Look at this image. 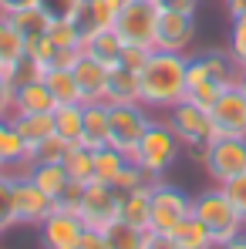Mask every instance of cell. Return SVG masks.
Masks as SVG:
<instances>
[{
  "instance_id": "cell-16",
  "label": "cell",
  "mask_w": 246,
  "mask_h": 249,
  "mask_svg": "<svg viewBox=\"0 0 246 249\" xmlns=\"http://www.w3.org/2000/svg\"><path fill=\"white\" fill-rule=\"evenodd\" d=\"M27 152H31V145L24 142V135L17 131V124L10 122V118H3L0 122V159H3V168L10 175H24L31 168Z\"/></svg>"
},
{
  "instance_id": "cell-51",
  "label": "cell",
  "mask_w": 246,
  "mask_h": 249,
  "mask_svg": "<svg viewBox=\"0 0 246 249\" xmlns=\"http://www.w3.org/2000/svg\"><path fill=\"white\" fill-rule=\"evenodd\" d=\"M0 172H7V168H3V159H0Z\"/></svg>"
},
{
  "instance_id": "cell-37",
  "label": "cell",
  "mask_w": 246,
  "mask_h": 249,
  "mask_svg": "<svg viewBox=\"0 0 246 249\" xmlns=\"http://www.w3.org/2000/svg\"><path fill=\"white\" fill-rule=\"evenodd\" d=\"M51 41L57 44V47H81V31H78V24L75 20H51Z\"/></svg>"
},
{
  "instance_id": "cell-45",
  "label": "cell",
  "mask_w": 246,
  "mask_h": 249,
  "mask_svg": "<svg viewBox=\"0 0 246 249\" xmlns=\"http://www.w3.org/2000/svg\"><path fill=\"white\" fill-rule=\"evenodd\" d=\"M159 10H175V14H196L199 0H155Z\"/></svg>"
},
{
  "instance_id": "cell-44",
  "label": "cell",
  "mask_w": 246,
  "mask_h": 249,
  "mask_svg": "<svg viewBox=\"0 0 246 249\" xmlns=\"http://www.w3.org/2000/svg\"><path fill=\"white\" fill-rule=\"evenodd\" d=\"M75 249H112V246H108V239H105L101 229H84Z\"/></svg>"
},
{
  "instance_id": "cell-9",
  "label": "cell",
  "mask_w": 246,
  "mask_h": 249,
  "mask_svg": "<svg viewBox=\"0 0 246 249\" xmlns=\"http://www.w3.org/2000/svg\"><path fill=\"white\" fill-rule=\"evenodd\" d=\"M54 209V196H47L38 182H31L27 175L14 178V226H41Z\"/></svg>"
},
{
  "instance_id": "cell-34",
  "label": "cell",
  "mask_w": 246,
  "mask_h": 249,
  "mask_svg": "<svg viewBox=\"0 0 246 249\" xmlns=\"http://www.w3.org/2000/svg\"><path fill=\"white\" fill-rule=\"evenodd\" d=\"M162 182V175H155L152 168H145V165H138V162H128V165L122 168V175H118V189L122 192H132V189H155Z\"/></svg>"
},
{
  "instance_id": "cell-18",
  "label": "cell",
  "mask_w": 246,
  "mask_h": 249,
  "mask_svg": "<svg viewBox=\"0 0 246 249\" xmlns=\"http://www.w3.org/2000/svg\"><path fill=\"white\" fill-rule=\"evenodd\" d=\"M54 108H57V101L44 81L14 84V115H51Z\"/></svg>"
},
{
  "instance_id": "cell-20",
  "label": "cell",
  "mask_w": 246,
  "mask_h": 249,
  "mask_svg": "<svg viewBox=\"0 0 246 249\" xmlns=\"http://www.w3.org/2000/svg\"><path fill=\"white\" fill-rule=\"evenodd\" d=\"M81 51L88 57H95L98 64L105 68H118L122 64V54H125V41L118 37L115 27H105V31H95L81 41Z\"/></svg>"
},
{
  "instance_id": "cell-25",
  "label": "cell",
  "mask_w": 246,
  "mask_h": 249,
  "mask_svg": "<svg viewBox=\"0 0 246 249\" xmlns=\"http://www.w3.org/2000/svg\"><path fill=\"white\" fill-rule=\"evenodd\" d=\"M31 182H38L47 196H54L57 199V192L71 182V175H68V168H64V162H38V165H31L27 172H24Z\"/></svg>"
},
{
  "instance_id": "cell-8",
  "label": "cell",
  "mask_w": 246,
  "mask_h": 249,
  "mask_svg": "<svg viewBox=\"0 0 246 249\" xmlns=\"http://www.w3.org/2000/svg\"><path fill=\"white\" fill-rule=\"evenodd\" d=\"M203 168L209 172V178L216 185L236 178L246 172V135H223L209 145L203 159Z\"/></svg>"
},
{
  "instance_id": "cell-19",
  "label": "cell",
  "mask_w": 246,
  "mask_h": 249,
  "mask_svg": "<svg viewBox=\"0 0 246 249\" xmlns=\"http://www.w3.org/2000/svg\"><path fill=\"white\" fill-rule=\"evenodd\" d=\"M108 131H112V105L108 101L84 105V131H81V142L78 145L98 152V148L108 145Z\"/></svg>"
},
{
  "instance_id": "cell-12",
  "label": "cell",
  "mask_w": 246,
  "mask_h": 249,
  "mask_svg": "<svg viewBox=\"0 0 246 249\" xmlns=\"http://www.w3.org/2000/svg\"><path fill=\"white\" fill-rule=\"evenodd\" d=\"M84 229L88 226H84L75 212L54 209L41 226H38V239H41V249H75Z\"/></svg>"
},
{
  "instance_id": "cell-17",
  "label": "cell",
  "mask_w": 246,
  "mask_h": 249,
  "mask_svg": "<svg viewBox=\"0 0 246 249\" xmlns=\"http://www.w3.org/2000/svg\"><path fill=\"white\" fill-rule=\"evenodd\" d=\"M122 7H125V0H84L78 17H75L81 37L95 34V31H105V27H115Z\"/></svg>"
},
{
  "instance_id": "cell-36",
  "label": "cell",
  "mask_w": 246,
  "mask_h": 249,
  "mask_svg": "<svg viewBox=\"0 0 246 249\" xmlns=\"http://www.w3.org/2000/svg\"><path fill=\"white\" fill-rule=\"evenodd\" d=\"M226 88H229V84H226ZM219 94H223V84H212V81H203V84L186 88V101L199 105V108H206V111H212V105L219 101Z\"/></svg>"
},
{
  "instance_id": "cell-52",
  "label": "cell",
  "mask_w": 246,
  "mask_h": 249,
  "mask_svg": "<svg viewBox=\"0 0 246 249\" xmlns=\"http://www.w3.org/2000/svg\"><path fill=\"white\" fill-rule=\"evenodd\" d=\"M0 236H3V232H0Z\"/></svg>"
},
{
  "instance_id": "cell-29",
  "label": "cell",
  "mask_w": 246,
  "mask_h": 249,
  "mask_svg": "<svg viewBox=\"0 0 246 249\" xmlns=\"http://www.w3.org/2000/svg\"><path fill=\"white\" fill-rule=\"evenodd\" d=\"M14 20V27L24 34V41H38L51 31V17L44 14L41 7H27V10H17V14H7Z\"/></svg>"
},
{
  "instance_id": "cell-7",
  "label": "cell",
  "mask_w": 246,
  "mask_h": 249,
  "mask_svg": "<svg viewBox=\"0 0 246 249\" xmlns=\"http://www.w3.org/2000/svg\"><path fill=\"white\" fill-rule=\"evenodd\" d=\"M152 118V108H145L142 101H132V105H112V131H108V145L122 148L125 155H132L142 142V135L149 131Z\"/></svg>"
},
{
  "instance_id": "cell-50",
  "label": "cell",
  "mask_w": 246,
  "mask_h": 249,
  "mask_svg": "<svg viewBox=\"0 0 246 249\" xmlns=\"http://www.w3.org/2000/svg\"><path fill=\"white\" fill-rule=\"evenodd\" d=\"M236 84H240V91H243V94H246V64H243V68H240V74H236Z\"/></svg>"
},
{
  "instance_id": "cell-21",
  "label": "cell",
  "mask_w": 246,
  "mask_h": 249,
  "mask_svg": "<svg viewBox=\"0 0 246 249\" xmlns=\"http://www.w3.org/2000/svg\"><path fill=\"white\" fill-rule=\"evenodd\" d=\"M105 101L108 105H132V101H142V78L138 71L132 68H108V91H105Z\"/></svg>"
},
{
  "instance_id": "cell-38",
  "label": "cell",
  "mask_w": 246,
  "mask_h": 249,
  "mask_svg": "<svg viewBox=\"0 0 246 249\" xmlns=\"http://www.w3.org/2000/svg\"><path fill=\"white\" fill-rule=\"evenodd\" d=\"M81 3L84 0H38V7L51 20H75L78 10H81Z\"/></svg>"
},
{
  "instance_id": "cell-4",
  "label": "cell",
  "mask_w": 246,
  "mask_h": 249,
  "mask_svg": "<svg viewBox=\"0 0 246 249\" xmlns=\"http://www.w3.org/2000/svg\"><path fill=\"white\" fill-rule=\"evenodd\" d=\"M179 159H182V142H179V135L172 131V124L159 122V118L149 124V131L142 135L138 148L128 155V162H138V165L152 168L155 175H165Z\"/></svg>"
},
{
  "instance_id": "cell-48",
  "label": "cell",
  "mask_w": 246,
  "mask_h": 249,
  "mask_svg": "<svg viewBox=\"0 0 246 249\" xmlns=\"http://www.w3.org/2000/svg\"><path fill=\"white\" fill-rule=\"evenodd\" d=\"M226 7H229V17H240V14H246V0H226Z\"/></svg>"
},
{
  "instance_id": "cell-33",
  "label": "cell",
  "mask_w": 246,
  "mask_h": 249,
  "mask_svg": "<svg viewBox=\"0 0 246 249\" xmlns=\"http://www.w3.org/2000/svg\"><path fill=\"white\" fill-rule=\"evenodd\" d=\"M68 148H71V142L61 138V135L54 131V135H47V138H41V142L31 145L27 159H31V165H38V162H64Z\"/></svg>"
},
{
  "instance_id": "cell-1",
  "label": "cell",
  "mask_w": 246,
  "mask_h": 249,
  "mask_svg": "<svg viewBox=\"0 0 246 249\" xmlns=\"http://www.w3.org/2000/svg\"><path fill=\"white\" fill-rule=\"evenodd\" d=\"M186 64L189 54H175V51H152L145 68L138 71L142 78V105L152 111H169L172 105H179L186 98Z\"/></svg>"
},
{
  "instance_id": "cell-35",
  "label": "cell",
  "mask_w": 246,
  "mask_h": 249,
  "mask_svg": "<svg viewBox=\"0 0 246 249\" xmlns=\"http://www.w3.org/2000/svg\"><path fill=\"white\" fill-rule=\"evenodd\" d=\"M14 178L10 172H0V232L14 226Z\"/></svg>"
},
{
  "instance_id": "cell-39",
  "label": "cell",
  "mask_w": 246,
  "mask_h": 249,
  "mask_svg": "<svg viewBox=\"0 0 246 249\" xmlns=\"http://www.w3.org/2000/svg\"><path fill=\"white\" fill-rule=\"evenodd\" d=\"M229 54H233V61H236L240 68L246 64V14L233 17V34H229Z\"/></svg>"
},
{
  "instance_id": "cell-41",
  "label": "cell",
  "mask_w": 246,
  "mask_h": 249,
  "mask_svg": "<svg viewBox=\"0 0 246 249\" xmlns=\"http://www.w3.org/2000/svg\"><path fill=\"white\" fill-rule=\"evenodd\" d=\"M81 196H84V185L71 178V182H68V185H64V189L57 192V199H54V202H57V209H61V212H75V215H78Z\"/></svg>"
},
{
  "instance_id": "cell-24",
  "label": "cell",
  "mask_w": 246,
  "mask_h": 249,
  "mask_svg": "<svg viewBox=\"0 0 246 249\" xmlns=\"http://www.w3.org/2000/svg\"><path fill=\"white\" fill-rule=\"evenodd\" d=\"M101 232H105L112 249H145V243H149V229H138V226L125 222L122 215L115 222H108Z\"/></svg>"
},
{
  "instance_id": "cell-10",
  "label": "cell",
  "mask_w": 246,
  "mask_h": 249,
  "mask_svg": "<svg viewBox=\"0 0 246 249\" xmlns=\"http://www.w3.org/2000/svg\"><path fill=\"white\" fill-rule=\"evenodd\" d=\"M236 74H240V64L233 61L229 51H203V54H192L189 64H186V88L192 84H203V81H212V84H236Z\"/></svg>"
},
{
  "instance_id": "cell-3",
  "label": "cell",
  "mask_w": 246,
  "mask_h": 249,
  "mask_svg": "<svg viewBox=\"0 0 246 249\" xmlns=\"http://www.w3.org/2000/svg\"><path fill=\"white\" fill-rule=\"evenodd\" d=\"M165 115H169L165 122L172 124V131L179 135L182 148H186L196 162H203L206 152H209V145L219 138L216 122H212V111H206V108H199V105H192V101L182 98V101L172 105Z\"/></svg>"
},
{
  "instance_id": "cell-40",
  "label": "cell",
  "mask_w": 246,
  "mask_h": 249,
  "mask_svg": "<svg viewBox=\"0 0 246 249\" xmlns=\"http://www.w3.org/2000/svg\"><path fill=\"white\" fill-rule=\"evenodd\" d=\"M223 192H226V199L233 202V209L243 215V222H246V172L229 178V182H223Z\"/></svg>"
},
{
  "instance_id": "cell-6",
  "label": "cell",
  "mask_w": 246,
  "mask_h": 249,
  "mask_svg": "<svg viewBox=\"0 0 246 249\" xmlns=\"http://www.w3.org/2000/svg\"><path fill=\"white\" fill-rule=\"evenodd\" d=\"M122 189L112 185V182H88L81 196V206H78V219H81L88 229H105L108 222H115L122 215Z\"/></svg>"
},
{
  "instance_id": "cell-23",
  "label": "cell",
  "mask_w": 246,
  "mask_h": 249,
  "mask_svg": "<svg viewBox=\"0 0 246 249\" xmlns=\"http://www.w3.org/2000/svg\"><path fill=\"white\" fill-rule=\"evenodd\" d=\"M122 219L138 226V229H152V189H132L122 196Z\"/></svg>"
},
{
  "instance_id": "cell-43",
  "label": "cell",
  "mask_w": 246,
  "mask_h": 249,
  "mask_svg": "<svg viewBox=\"0 0 246 249\" xmlns=\"http://www.w3.org/2000/svg\"><path fill=\"white\" fill-rule=\"evenodd\" d=\"M14 115V81L0 74V122Z\"/></svg>"
},
{
  "instance_id": "cell-26",
  "label": "cell",
  "mask_w": 246,
  "mask_h": 249,
  "mask_svg": "<svg viewBox=\"0 0 246 249\" xmlns=\"http://www.w3.org/2000/svg\"><path fill=\"white\" fill-rule=\"evenodd\" d=\"M54 131L61 138H68L71 145L81 142V131H84V105L75 101V105H57L54 108Z\"/></svg>"
},
{
  "instance_id": "cell-22",
  "label": "cell",
  "mask_w": 246,
  "mask_h": 249,
  "mask_svg": "<svg viewBox=\"0 0 246 249\" xmlns=\"http://www.w3.org/2000/svg\"><path fill=\"white\" fill-rule=\"evenodd\" d=\"M24 57H27V41H24V34L14 27V20H10L7 14H0V74L10 78L14 64L24 61Z\"/></svg>"
},
{
  "instance_id": "cell-32",
  "label": "cell",
  "mask_w": 246,
  "mask_h": 249,
  "mask_svg": "<svg viewBox=\"0 0 246 249\" xmlns=\"http://www.w3.org/2000/svg\"><path fill=\"white\" fill-rule=\"evenodd\" d=\"M10 122L17 124V131L24 135L27 145L41 142L47 135H54V111L51 115H10Z\"/></svg>"
},
{
  "instance_id": "cell-14",
  "label": "cell",
  "mask_w": 246,
  "mask_h": 249,
  "mask_svg": "<svg viewBox=\"0 0 246 249\" xmlns=\"http://www.w3.org/2000/svg\"><path fill=\"white\" fill-rule=\"evenodd\" d=\"M212 122L219 138L223 135H246V94L240 91V84L223 88L219 101L212 105Z\"/></svg>"
},
{
  "instance_id": "cell-42",
  "label": "cell",
  "mask_w": 246,
  "mask_h": 249,
  "mask_svg": "<svg viewBox=\"0 0 246 249\" xmlns=\"http://www.w3.org/2000/svg\"><path fill=\"white\" fill-rule=\"evenodd\" d=\"M152 51H155V47H125V54H122V64H125V68H132V71H142Z\"/></svg>"
},
{
  "instance_id": "cell-28",
  "label": "cell",
  "mask_w": 246,
  "mask_h": 249,
  "mask_svg": "<svg viewBox=\"0 0 246 249\" xmlns=\"http://www.w3.org/2000/svg\"><path fill=\"white\" fill-rule=\"evenodd\" d=\"M125 165H128V155H125L122 148H115V145H105V148L95 152V178H101V182L115 185Z\"/></svg>"
},
{
  "instance_id": "cell-15",
  "label": "cell",
  "mask_w": 246,
  "mask_h": 249,
  "mask_svg": "<svg viewBox=\"0 0 246 249\" xmlns=\"http://www.w3.org/2000/svg\"><path fill=\"white\" fill-rule=\"evenodd\" d=\"M71 74H75V81H78V94H81L84 105L105 101V91H108V68H105V64H98L95 57L81 54L78 64L71 68Z\"/></svg>"
},
{
  "instance_id": "cell-47",
  "label": "cell",
  "mask_w": 246,
  "mask_h": 249,
  "mask_svg": "<svg viewBox=\"0 0 246 249\" xmlns=\"http://www.w3.org/2000/svg\"><path fill=\"white\" fill-rule=\"evenodd\" d=\"M27 7H38V0H0V14H17Z\"/></svg>"
},
{
  "instance_id": "cell-31",
  "label": "cell",
  "mask_w": 246,
  "mask_h": 249,
  "mask_svg": "<svg viewBox=\"0 0 246 249\" xmlns=\"http://www.w3.org/2000/svg\"><path fill=\"white\" fill-rule=\"evenodd\" d=\"M64 168H68V175L75 178V182H95V152L91 148H84V145H71L68 148V155H64Z\"/></svg>"
},
{
  "instance_id": "cell-11",
  "label": "cell",
  "mask_w": 246,
  "mask_h": 249,
  "mask_svg": "<svg viewBox=\"0 0 246 249\" xmlns=\"http://www.w3.org/2000/svg\"><path fill=\"white\" fill-rule=\"evenodd\" d=\"M189 215H192V196H186L169 182H159L152 189V232H172Z\"/></svg>"
},
{
  "instance_id": "cell-5",
  "label": "cell",
  "mask_w": 246,
  "mask_h": 249,
  "mask_svg": "<svg viewBox=\"0 0 246 249\" xmlns=\"http://www.w3.org/2000/svg\"><path fill=\"white\" fill-rule=\"evenodd\" d=\"M159 14L162 10L155 0H125L122 14L115 20V31L125 41V47H155Z\"/></svg>"
},
{
  "instance_id": "cell-13",
  "label": "cell",
  "mask_w": 246,
  "mask_h": 249,
  "mask_svg": "<svg viewBox=\"0 0 246 249\" xmlns=\"http://www.w3.org/2000/svg\"><path fill=\"white\" fill-rule=\"evenodd\" d=\"M196 41V14H175L162 10L159 14V31H155V47L159 51H175L186 54Z\"/></svg>"
},
{
  "instance_id": "cell-30",
  "label": "cell",
  "mask_w": 246,
  "mask_h": 249,
  "mask_svg": "<svg viewBox=\"0 0 246 249\" xmlns=\"http://www.w3.org/2000/svg\"><path fill=\"white\" fill-rule=\"evenodd\" d=\"M44 84L51 88V94H54L57 105H75V101H81V94H78V81H75L71 71L51 68V71L44 74ZM81 105H84V101H81Z\"/></svg>"
},
{
  "instance_id": "cell-2",
  "label": "cell",
  "mask_w": 246,
  "mask_h": 249,
  "mask_svg": "<svg viewBox=\"0 0 246 249\" xmlns=\"http://www.w3.org/2000/svg\"><path fill=\"white\" fill-rule=\"evenodd\" d=\"M192 215L212 232L216 249L226 246L229 239H236V236L246 229L243 215H240V212L233 209V202L226 199L223 185H209V189H203L199 196H192Z\"/></svg>"
},
{
  "instance_id": "cell-49",
  "label": "cell",
  "mask_w": 246,
  "mask_h": 249,
  "mask_svg": "<svg viewBox=\"0 0 246 249\" xmlns=\"http://www.w3.org/2000/svg\"><path fill=\"white\" fill-rule=\"evenodd\" d=\"M219 249H246V229L240 232V236H236V239H229L226 246H219Z\"/></svg>"
},
{
  "instance_id": "cell-27",
  "label": "cell",
  "mask_w": 246,
  "mask_h": 249,
  "mask_svg": "<svg viewBox=\"0 0 246 249\" xmlns=\"http://www.w3.org/2000/svg\"><path fill=\"white\" fill-rule=\"evenodd\" d=\"M172 239H175V246H179V249H216V243H212V232L206 229L196 215L182 219V222L172 229Z\"/></svg>"
},
{
  "instance_id": "cell-46",
  "label": "cell",
  "mask_w": 246,
  "mask_h": 249,
  "mask_svg": "<svg viewBox=\"0 0 246 249\" xmlns=\"http://www.w3.org/2000/svg\"><path fill=\"white\" fill-rule=\"evenodd\" d=\"M145 249H179V246H175L172 232H152V229H149V243H145Z\"/></svg>"
}]
</instances>
